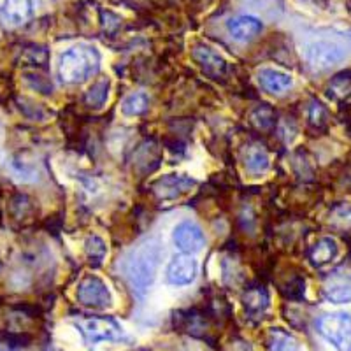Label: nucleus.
<instances>
[{"label": "nucleus", "mask_w": 351, "mask_h": 351, "mask_svg": "<svg viewBox=\"0 0 351 351\" xmlns=\"http://www.w3.org/2000/svg\"><path fill=\"white\" fill-rule=\"evenodd\" d=\"M77 302L88 307H95V309H106L112 304L111 290L104 281L97 278V276H86L77 285L76 291Z\"/></svg>", "instance_id": "6"}, {"label": "nucleus", "mask_w": 351, "mask_h": 351, "mask_svg": "<svg viewBox=\"0 0 351 351\" xmlns=\"http://www.w3.org/2000/svg\"><path fill=\"white\" fill-rule=\"evenodd\" d=\"M258 81L271 93H283L293 84V80H291L290 74H287L283 71H278V69H260Z\"/></svg>", "instance_id": "12"}, {"label": "nucleus", "mask_w": 351, "mask_h": 351, "mask_svg": "<svg viewBox=\"0 0 351 351\" xmlns=\"http://www.w3.org/2000/svg\"><path fill=\"white\" fill-rule=\"evenodd\" d=\"M252 121L258 128H269L274 123V112L269 108H260L252 114Z\"/></svg>", "instance_id": "22"}, {"label": "nucleus", "mask_w": 351, "mask_h": 351, "mask_svg": "<svg viewBox=\"0 0 351 351\" xmlns=\"http://www.w3.org/2000/svg\"><path fill=\"white\" fill-rule=\"evenodd\" d=\"M149 104V99L146 93H132L127 99L123 100L121 104V111L125 116H139L143 112H146Z\"/></svg>", "instance_id": "18"}, {"label": "nucleus", "mask_w": 351, "mask_h": 351, "mask_svg": "<svg viewBox=\"0 0 351 351\" xmlns=\"http://www.w3.org/2000/svg\"><path fill=\"white\" fill-rule=\"evenodd\" d=\"M319 335L337 351H351V316L348 313H330L316 322Z\"/></svg>", "instance_id": "5"}, {"label": "nucleus", "mask_w": 351, "mask_h": 351, "mask_svg": "<svg viewBox=\"0 0 351 351\" xmlns=\"http://www.w3.org/2000/svg\"><path fill=\"white\" fill-rule=\"evenodd\" d=\"M325 297L334 304L351 302V287H334L325 291Z\"/></svg>", "instance_id": "21"}, {"label": "nucleus", "mask_w": 351, "mask_h": 351, "mask_svg": "<svg viewBox=\"0 0 351 351\" xmlns=\"http://www.w3.org/2000/svg\"><path fill=\"white\" fill-rule=\"evenodd\" d=\"M37 5H39V0H2L0 18L11 27H20L28 20H32Z\"/></svg>", "instance_id": "8"}, {"label": "nucleus", "mask_w": 351, "mask_h": 351, "mask_svg": "<svg viewBox=\"0 0 351 351\" xmlns=\"http://www.w3.org/2000/svg\"><path fill=\"white\" fill-rule=\"evenodd\" d=\"M243 302L247 313H252V315H262L269 306L267 291L263 290L262 287L250 288V290H246V293L243 295Z\"/></svg>", "instance_id": "16"}, {"label": "nucleus", "mask_w": 351, "mask_h": 351, "mask_svg": "<svg viewBox=\"0 0 351 351\" xmlns=\"http://www.w3.org/2000/svg\"><path fill=\"white\" fill-rule=\"evenodd\" d=\"M0 351H18L16 348H12L9 343H0Z\"/></svg>", "instance_id": "23"}, {"label": "nucleus", "mask_w": 351, "mask_h": 351, "mask_svg": "<svg viewBox=\"0 0 351 351\" xmlns=\"http://www.w3.org/2000/svg\"><path fill=\"white\" fill-rule=\"evenodd\" d=\"M172 241H174L176 247L181 253H184V255H192V253L200 252L204 243H206L200 227L192 223V221H183V223L178 225L174 228V234H172Z\"/></svg>", "instance_id": "9"}, {"label": "nucleus", "mask_w": 351, "mask_h": 351, "mask_svg": "<svg viewBox=\"0 0 351 351\" xmlns=\"http://www.w3.org/2000/svg\"><path fill=\"white\" fill-rule=\"evenodd\" d=\"M348 37H322L309 43L304 49V58L313 71H328L334 65L341 64L350 55Z\"/></svg>", "instance_id": "3"}, {"label": "nucleus", "mask_w": 351, "mask_h": 351, "mask_svg": "<svg viewBox=\"0 0 351 351\" xmlns=\"http://www.w3.org/2000/svg\"><path fill=\"white\" fill-rule=\"evenodd\" d=\"M262 21L255 16H247V14H243V16L230 18L227 21V30L230 34V37L237 43H247V40L255 39L260 32H262Z\"/></svg>", "instance_id": "10"}, {"label": "nucleus", "mask_w": 351, "mask_h": 351, "mask_svg": "<svg viewBox=\"0 0 351 351\" xmlns=\"http://www.w3.org/2000/svg\"><path fill=\"white\" fill-rule=\"evenodd\" d=\"M84 253H86L90 262L99 265L104 260L106 253H108V247H106V243L99 236H88L86 241H84Z\"/></svg>", "instance_id": "19"}, {"label": "nucleus", "mask_w": 351, "mask_h": 351, "mask_svg": "<svg viewBox=\"0 0 351 351\" xmlns=\"http://www.w3.org/2000/svg\"><path fill=\"white\" fill-rule=\"evenodd\" d=\"M269 351H299V341L283 328H271L267 337Z\"/></svg>", "instance_id": "15"}, {"label": "nucleus", "mask_w": 351, "mask_h": 351, "mask_svg": "<svg viewBox=\"0 0 351 351\" xmlns=\"http://www.w3.org/2000/svg\"><path fill=\"white\" fill-rule=\"evenodd\" d=\"M197 274H199L197 260L190 255H180L169 263L165 280L172 287H186V285H192L195 281Z\"/></svg>", "instance_id": "7"}, {"label": "nucleus", "mask_w": 351, "mask_h": 351, "mask_svg": "<svg viewBox=\"0 0 351 351\" xmlns=\"http://www.w3.org/2000/svg\"><path fill=\"white\" fill-rule=\"evenodd\" d=\"M193 58L211 76H221L227 71V60L219 53H216L215 49L209 48V46H195Z\"/></svg>", "instance_id": "11"}, {"label": "nucleus", "mask_w": 351, "mask_h": 351, "mask_svg": "<svg viewBox=\"0 0 351 351\" xmlns=\"http://www.w3.org/2000/svg\"><path fill=\"white\" fill-rule=\"evenodd\" d=\"M74 327L83 335L84 343L93 346L102 341H125L123 328L118 322L104 316H92V318H77L74 319Z\"/></svg>", "instance_id": "4"}, {"label": "nucleus", "mask_w": 351, "mask_h": 351, "mask_svg": "<svg viewBox=\"0 0 351 351\" xmlns=\"http://www.w3.org/2000/svg\"><path fill=\"white\" fill-rule=\"evenodd\" d=\"M99 67L100 53L93 46H76L60 56L58 77L64 84H80L97 74Z\"/></svg>", "instance_id": "2"}, {"label": "nucleus", "mask_w": 351, "mask_h": 351, "mask_svg": "<svg viewBox=\"0 0 351 351\" xmlns=\"http://www.w3.org/2000/svg\"><path fill=\"white\" fill-rule=\"evenodd\" d=\"M195 181L190 180V178H184V176H167V178H162V180L156 181L155 186L160 188L156 192L160 193V197L164 199H174V197L181 195L186 190H190V186H193Z\"/></svg>", "instance_id": "13"}, {"label": "nucleus", "mask_w": 351, "mask_h": 351, "mask_svg": "<svg viewBox=\"0 0 351 351\" xmlns=\"http://www.w3.org/2000/svg\"><path fill=\"white\" fill-rule=\"evenodd\" d=\"M246 167L247 171L260 174V172H265L271 167V160H269L267 153L262 152V149H253V152H250V155L246 156Z\"/></svg>", "instance_id": "20"}, {"label": "nucleus", "mask_w": 351, "mask_h": 351, "mask_svg": "<svg viewBox=\"0 0 351 351\" xmlns=\"http://www.w3.org/2000/svg\"><path fill=\"white\" fill-rule=\"evenodd\" d=\"M337 253H339V246H337L334 237H324L311 247L309 258H311L316 267H322L325 263L332 262L337 256Z\"/></svg>", "instance_id": "14"}, {"label": "nucleus", "mask_w": 351, "mask_h": 351, "mask_svg": "<svg viewBox=\"0 0 351 351\" xmlns=\"http://www.w3.org/2000/svg\"><path fill=\"white\" fill-rule=\"evenodd\" d=\"M109 86H111V81L108 77H100L99 81L90 86V90L86 92V102L92 108H100V106H104V102L108 100L109 95Z\"/></svg>", "instance_id": "17"}, {"label": "nucleus", "mask_w": 351, "mask_h": 351, "mask_svg": "<svg viewBox=\"0 0 351 351\" xmlns=\"http://www.w3.org/2000/svg\"><path fill=\"white\" fill-rule=\"evenodd\" d=\"M164 255V247L156 237L144 241L128 255L125 262V276L132 290L139 297H144L152 288L160 267V260Z\"/></svg>", "instance_id": "1"}]
</instances>
